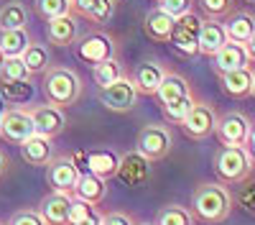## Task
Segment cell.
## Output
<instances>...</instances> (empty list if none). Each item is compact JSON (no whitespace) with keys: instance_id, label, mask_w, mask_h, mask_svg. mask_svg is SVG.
<instances>
[{"instance_id":"1","label":"cell","mask_w":255,"mask_h":225,"mask_svg":"<svg viewBox=\"0 0 255 225\" xmlns=\"http://www.w3.org/2000/svg\"><path fill=\"white\" fill-rule=\"evenodd\" d=\"M232 205H235V197H232L230 187H225L222 182H204L191 195L189 213L207 225H217L230 218Z\"/></svg>"},{"instance_id":"2","label":"cell","mask_w":255,"mask_h":225,"mask_svg":"<svg viewBox=\"0 0 255 225\" xmlns=\"http://www.w3.org/2000/svg\"><path fill=\"white\" fill-rule=\"evenodd\" d=\"M44 95L49 100V105L56 108H69L82 97V79L74 69L69 67H49L44 72Z\"/></svg>"},{"instance_id":"3","label":"cell","mask_w":255,"mask_h":225,"mask_svg":"<svg viewBox=\"0 0 255 225\" xmlns=\"http://www.w3.org/2000/svg\"><path fill=\"white\" fill-rule=\"evenodd\" d=\"M215 174L225 187L232 184H243L245 179H250L253 169H255V159L250 156V151L245 146H222L215 154Z\"/></svg>"},{"instance_id":"4","label":"cell","mask_w":255,"mask_h":225,"mask_svg":"<svg viewBox=\"0 0 255 225\" xmlns=\"http://www.w3.org/2000/svg\"><path fill=\"white\" fill-rule=\"evenodd\" d=\"M202 20L194 10H189L179 18H174V28H171V44L179 54L184 56H197L199 54V31H202Z\"/></svg>"},{"instance_id":"5","label":"cell","mask_w":255,"mask_h":225,"mask_svg":"<svg viewBox=\"0 0 255 225\" xmlns=\"http://www.w3.org/2000/svg\"><path fill=\"white\" fill-rule=\"evenodd\" d=\"M171 146H174V138H171L168 126H163V123H148L138 133L135 151L143 154L148 161H158L171 154Z\"/></svg>"},{"instance_id":"6","label":"cell","mask_w":255,"mask_h":225,"mask_svg":"<svg viewBox=\"0 0 255 225\" xmlns=\"http://www.w3.org/2000/svg\"><path fill=\"white\" fill-rule=\"evenodd\" d=\"M215 126H217V110L204 100H194L189 115L181 123V131L194 141H204L215 133Z\"/></svg>"},{"instance_id":"7","label":"cell","mask_w":255,"mask_h":225,"mask_svg":"<svg viewBox=\"0 0 255 225\" xmlns=\"http://www.w3.org/2000/svg\"><path fill=\"white\" fill-rule=\"evenodd\" d=\"M100 102L108 110H113V113H128V110H133L135 102H138V90L133 85V79H128L123 74L118 82H113V85H108V87H102L100 90Z\"/></svg>"},{"instance_id":"8","label":"cell","mask_w":255,"mask_h":225,"mask_svg":"<svg viewBox=\"0 0 255 225\" xmlns=\"http://www.w3.org/2000/svg\"><path fill=\"white\" fill-rule=\"evenodd\" d=\"M33 133V120L26 108H5L0 113V138L10 143H23Z\"/></svg>"},{"instance_id":"9","label":"cell","mask_w":255,"mask_h":225,"mask_svg":"<svg viewBox=\"0 0 255 225\" xmlns=\"http://www.w3.org/2000/svg\"><path fill=\"white\" fill-rule=\"evenodd\" d=\"M77 56L84 61V64H92V67H95V64H100V61L115 56V41H113V36L100 33V31L87 33V36L79 38Z\"/></svg>"},{"instance_id":"10","label":"cell","mask_w":255,"mask_h":225,"mask_svg":"<svg viewBox=\"0 0 255 225\" xmlns=\"http://www.w3.org/2000/svg\"><path fill=\"white\" fill-rule=\"evenodd\" d=\"M215 133L222 146H245V141L250 136V120L238 110H230L222 118H217Z\"/></svg>"},{"instance_id":"11","label":"cell","mask_w":255,"mask_h":225,"mask_svg":"<svg viewBox=\"0 0 255 225\" xmlns=\"http://www.w3.org/2000/svg\"><path fill=\"white\" fill-rule=\"evenodd\" d=\"M125 187H143L151 177V161H148L143 154L138 151H128L125 156H120V164H118V174H115Z\"/></svg>"},{"instance_id":"12","label":"cell","mask_w":255,"mask_h":225,"mask_svg":"<svg viewBox=\"0 0 255 225\" xmlns=\"http://www.w3.org/2000/svg\"><path fill=\"white\" fill-rule=\"evenodd\" d=\"M28 113H31V120H33V131L38 136L56 138L64 128H67V115H64V110L56 108V105H38Z\"/></svg>"},{"instance_id":"13","label":"cell","mask_w":255,"mask_h":225,"mask_svg":"<svg viewBox=\"0 0 255 225\" xmlns=\"http://www.w3.org/2000/svg\"><path fill=\"white\" fill-rule=\"evenodd\" d=\"M46 179L51 184V190L54 192H64V195H72L74 187H77V179H79V172L77 167L67 159V156H61V159H51L46 164Z\"/></svg>"},{"instance_id":"14","label":"cell","mask_w":255,"mask_h":225,"mask_svg":"<svg viewBox=\"0 0 255 225\" xmlns=\"http://www.w3.org/2000/svg\"><path fill=\"white\" fill-rule=\"evenodd\" d=\"M79 36V23L74 13L67 15H56L51 20H46V38L54 46H72Z\"/></svg>"},{"instance_id":"15","label":"cell","mask_w":255,"mask_h":225,"mask_svg":"<svg viewBox=\"0 0 255 225\" xmlns=\"http://www.w3.org/2000/svg\"><path fill=\"white\" fill-rule=\"evenodd\" d=\"M72 197L92 205V208H100L102 200L108 197V182L100 179V177H95L92 172H82L79 179H77V187H74Z\"/></svg>"},{"instance_id":"16","label":"cell","mask_w":255,"mask_h":225,"mask_svg":"<svg viewBox=\"0 0 255 225\" xmlns=\"http://www.w3.org/2000/svg\"><path fill=\"white\" fill-rule=\"evenodd\" d=\"M69 205H72V195L51 192L41 202L38 215L44 218L46 225H69Z\"/></svg>"},{"instance_id":"17","label":"cell","mask_w":255,"mask_h":225,"mask_svg":"<svg viewBox=\"0 0 255 225\" xmlns=\"http://www.w3.org/2000/svg\"><path fill=\"white\" fill-rule=\"evenodd\" d=\"M20 146V156H23L26 164H31V167H46V164L54 159V146H51V138L46 136H28L23 143H18Z\"/></svg>"},{"instance_id":"18","label":"cell","mask_w":255,"mask_h":225,"mask_svg":"<svg viewBox=\"0 0 255 225\" xmlns=\"http://www.w3.org/2000/svg\"><path fill=\"white\" fill-rule=\"evenodd\" d=\"M171 28H174V18L168 13H163L161 8H151L143 18V33L148 36V41H153V44H168Z\"/></svg>"},{"instance_id":"19","label":"cell","mask_w":255,"mask_h":225,"mask_svg":"<svg viewBox=\"0 0 255 225\" xmlns=\"http://www.w3.org/2000/svg\"><path fill=\"white\" fill-rule=\"evenodd\" d=\"M212 59H215V72L217 74H225V72H232V69H243V67L250 64L245 44H238V41H227Z\"/></svg>"},{"instance_id":"20","label":"cell","mask_w":255,"mask_h":225,"mask_svg":"<svg viewBox=\"0 0 255 225\" xmlns=\"http://www.w3.org/2000/svg\"><path fill=\"white\" fill-rule=\"evenodd\" d=\"M227 31L225 23L220 20H202V31H199V54L202 56H215L225 44H227Z\"/></svg>"},{"instance_id":"21","label":"cell","mask_w":255,"mask_h":225,"mask_svg":"<svg viewBox=\"0 0 255 225\" xmlns=\"http://www.w3.org/2000/svg\"><path fill=\"white\" fill-rule=\"evenodd\" d=\"M253 67H243V69H232V72H225L220 74V85H222V92L230 95V97H248L250 90H253Z\"/></svg>"},{"instance_id":"22","label":"cell","mask_w":255,"mask_h":225,"mask_svg":"<svg viewBox=\"0 0 255 225\" xmlns=\"http://www.w3.org/2000/svg\"><path fill=\"white\" fill-rule=\"evenodd\" d=\"M118 164L120 156L110 149H100V151H87V172H92L100 179H113L118 174Z\"/></svg>"},{"instance_id":"23","label":"cell","mask_w":255,"mask_h":225,"mask_svg":"<svg viewBox=\"0 0 255 225\" xmlns=\"http://www.w3.org/2000/svg\"><path fill=\"white\" fill-rule=\"evenodd\" d=\"M163 74H166V69L161 64H156V61H143L133 74V85H135L138 95H156Z\"/></svg>"},{"instance_id":"24","label":"cell","mask_w":255,"mask_h":225,"mask_svg":"<svg viewBox=\"0 0 255 225\" xmlns=\"http://www.w3.org/2000/svg\"><path fill=\"white\" fill-rule=\"evenodd\" d=\"M184 95H191V87H189V82L186 77L176 74V72H166L163 79H161V85L156 90V97L161 105H166V102H171V100H179Z\"/></svg>"},{"instance_id":"25","label":"cell","mask_w":255,"mask_h":225,"mask_svg":"<svg viewBox=\"0 0 255 225\" xmlns=\"http://www.w3.org/2000/svg\"><path fill=\"white\" fill-rule=\"evenodd\" d=\"M225 31H227V38L230 41L245 44V41L255 33V15H250V13H235L225 23Z\"/></svg>"},{"instance_id":"26","label":"cell","mask_w":255,"mask_h":225,"mask_svg":"<svg viewBox=\"0 0 255 225\" xmlns=\"http://www.w3.org/2000/svg\"><path fill=\"white\" fill-rule=\"evenodd\" d=\"M31 44L26 28H13V31H0V54L3 56H20Z\"/></svg>"},{"instance_id":"27","label":"cell","mask_w":255,"mask_h":225,"mask_svg":"<svg viewBox=\"0 0 255 225\" xmlns=\"http://www.w3.org/2000/svg\"><path fill=\"white\" fill-rule=\"evenodd\" d=\"M26 23H28V10L20 3H5L0 8V31L26 28Z\"/></svg>"},{"instance_id":"28","label":"cell","mask_w":255,"mask_h":225,"mask_svg":"<svg viewBox=\"0 0 255 225\" xmlns=\"http://www.w3.org/2000/svg\"><path fill=\"white\" fill-rule=\"evenodd\" d=\"M20 59H23V64L31 74H44L49 69V49L41 44H28Z\"/></svg>"},{"instance_id":"29","label":"cell","mask_w":255,"mask_h":225,"mask_svg":"<svg viewBox=\"0 0 255 225\" xmlns=\"http://www.w3.org/2000/svg\"><path fill=\"white\" fill-rule=\"evenodd\" d=\"M123 74H125V72H123L120 61H118L115 56H113V59H105V61H100V64L92 67V77H95V82H97L100 90L108 87V85H113V82H118Z\"/></svg>"},{"instance_id":"30","label":"cell","mask_w":255,"mask_h":225,"mask_svg":"<svg viewBox=\"0 0 255 225\" xmlns=\"http://www.w3.org/2000/svg\"><path fill=\"white\" fill-rule=\"evenodd\" d=\"M153 225H194V215L189 213V208L181 205H166L158 210Z\"/></svg>"},{"instance_id":"31","label":"cell","mask_w":255,"mask_h":225,"mask_svg":"<svg viewBox=\"0 0 255 225\" xmlns=\"http://www.w3.org/2000/svg\"><path fill=\"white\" fill-rule=\"evenodd\" d=\"M191 105H194V95H184L179 100H171V102H166V105H161V113L168 123H174V126H181L184 118L189 115Z\"/></svg>"},{"instance_id":"32","label":"cell","mask_w":255,"mask_h":225,"mask_svg":"<svg viewBox=\"0 0 255 225\" xmlns=\"http://www.w3.org/2000/svg\"><path fill=\"white\" fill-rule=\"evenodd\" d=\"M31 72L26 69L20 56H5L0 64V82H26Z\"/></svg>"},{"instance_id":"33","label":"cell","mask_w":255,"mask_h":225,"mask_svg":"<svg viewBox=\"0 0 255 225\" xmlns=\"http://www.w3.org/2000/svg\"><path fill=\"white\" fill-rule=\"evenodd\" d=\"M33 3H36V13L44 20L72 13V0H33Z\"/></svg>"},{"instance_id":"34","label":"cell","mask_w":255,"mask_h":225,"mask_svg":"<svg viewBox=\"0 0 255 225\" xmlns=\"http://www.w3.org/2000/svg\"><path fill=\"white\" fill-rule=\"evenodd\" d=\"M0 95L8 102H26L33 95V87L26 82H0Z\"/></svg>"},{"instance_id":"35","label":"cell","mask_w":255,"mask_h":225,"mask_svg":"<svg viewBox=\"0 0 255 225\" xmlns=\"http://www.w3.org/2000/svg\"><path fill=\"white\" fill-rule=\"evenodd\" d=\"M199 8H202L204 18L220 20V18L230 15V10L235 8V0H199Z\"/></svg>"},{"instance_id":"36","label":"cell","mask_w":255,"mask_h":225,"mask_svg":"<svg viewBox=\"0 0 255 225\" xmlns=\"http://www.w3.org/2000/svg\"><path fill=\"white\" fill-rule=\"evenodd\" d=\"M115 5H118L115 0H97L95 8L87 15V20H92V23H108V20L113 18V13H115Z\"/></svg>"},{"instance_id":"37","label":"cell","mask_w":255,"mask_h":225,"mask_svg":"<svg viewBox=\"0 0 255 225\" xmlns=\"http://www.w3.org/2000/svg\"><path fill=\"white\" fill-rule=\"evenodd\" d=\"M156 8H161L171 18H179V15H184V13H189L191 8H194V0H158Z\"/></svg>"},{"instance_id":"38","label":"cell","mask_w":255,"mask_h":225,"mask_svg":"<svg viewBox=\"0 0 255 225\" xmlns=\"http://www.w3.org/2000/svg\"><path fill=\"white\" fill-rule=\"evenodd\" d=\"M245 187L240 190V195H238V202H240V208L248 213V215H255V182H243Z\"/></svg>"},{"instance_id":"39","label":"cell","mask_w":255,"mask_h":225,"mask_svg":"<svg viewBox=\"0 0 255 225\" xmlns=\"http://www.w3.org/2000/svg\"><path fill=\"white\" fill-rule=\"evenodd\" d=\"M8 225H46L44 218L38 215V210H18Z\"/></svg>"},{"instance_id":"40","label":"cell","mask_w":255,"mask_h":225,"mask_svg":"<svg viewBox=\"0 0 255 225\" xmlns=\"http://www.w3.org/2000/svg\"><path fill=\"white\" fill-rule=\"evenodd\" d=\"M100 225H135V220L128 213H108V215H102Z\"/></svg>"},{"instance_id":"41","label":"cell","mask_w":255,"mask_h":225,"mask_svg":"<svg viewBox=\"0 0 255 225\" xmlns=\"http://www.w3.org/2000/svg\"><path fill=\"white\" fill-rule=\"evenodd\" d=\"M97 0H72V13L74 15H82V18H87L90 10L95 8Z\"/></svg>"},{"instance_id":"42","label":"cell","mask_w":255,"mask_h":225,"mask_svg":"<svg viewBox=\"0 0 255 225\" xmlns=\"http://www.w3.org/2000/svg\"><path fill=\"white\" fill-rule=\"evenodd\" d=\"M69 161L77 167L79 174H82V172H87V151H74V154L69 156Z\"/></svg>"},{"instance_id":"43","label":"cell","mask_w":255,"mask_h":225,"mask_svg":"<svg viewBox=\"0 0 255 225\" xmlns=\"http://www.w3.org/2000/svg\"><path fill=\"white\" fill-rule=\"evenodd\" d=\"M100 223H102V215L97 213V208H92L82 220H77V223H72V225H100Z\"/></svg>"},{"instance_id":"44","label":"cell","mask_w":255,"mask_h":225,"mask_svg":"<svg viewBox=\"0 0 255 225\" xmlns=\"http://www.w3.org/2000/svg\"><path fill=\"white\" fill-rule=\"evenodd\" d=\"M245 51H248V61H253V64H255V33L245 41Z\"/></svg>"},{"instance_id":"45","label":"cell","mask_w":255,"mask_h":225,"mask_svg":"<svg viewBox=\"0 0 255 225\" xmlns=\"http://www.w3.org/2000/svg\"><path fill=\"white\" fill-rule=\"evenodd\" d=\"M245 149H248L250 156L255 159V126H250V136H248V141H245Z\"/></svg>"},{"instance_id":"46","label":"cell","mask_w":255,"mask_h":225,"mask_svg":"<svg viewBox=\"0 0 255 225\" xmlns=\"http://www.w3.org/2000/svg\"><path fill=\"white\" fill-rule=\"evenodd\" d=\"M5 169H8V161H5V156H3V151H0V177L5 174Z\"/></svg>"},{"instance_id":"47","label":"cell","mask_w":255,"mask_h":225,"mask_svg":"<svg viewBox=\"0 0 255 225\" xmlns=\"http://www.w3.org/2000/svg\"><path fill=\"white\" fill-rule=\"evenodd\" d=\"M250 95L255 97V72H253V90H250Z\"/></svg>"},{"instance_id":"48","label":"cell","mask_w":255,"mask_h":225,"mask_svg":"<svg viewBox=\"0 0 255 225\" xmlns=\"http://www.w3.org/2000/svg\"><path fill=\"white\" fill-rule=\"evenodd\" d=\"M3 105H5V100H3V95H0V113H3V110H5Z\"/></svg>"},{"instance_id":"49","label":"cell","mask_w":255,"mask_h":225,"mask_svg":"<svg viewBox=\"0 0 255 225\" xmlns=\"http://www.w3.org/2000/svg\"><path fill=\"white\" fill-rule=\"evenodd\" d=\"M138 225H153V223H138Z\"/></svg>"},{"instance_id":"50","label":"cell","mask_w":255,"mask_h":225,"mask_svg":"<svg viewBox=\"0 0 255 225\" xmlns=\"http://www.w3.org/2000/svg\"><path fill=\"white\" fill-rule=\"evenodd\" d=\"M3 59H5V56H3V54H0V64H3Z\"/></svg>"},{"instance_id":"51","label":"cell","mask_w":255,"mask_h":225,"mask_svg":"<svg viewBox=\"0 0 255 225\" xmlns=\"http://www.w3.org/2000/svg\"><path fill=\"white\" fill-rule=\"evenodd\" d=\"M250 3H255V0H250Z\"/></svg>"},{"instance_id":"52","label":"cell","mask_w":255,"mask_h":225,"mask_svg":"<svg viewBox=\"0 0 255 225\" xmlns=\"http://www.w3.org/2000/svg\"><path fill=\"white\" fill-rule=\"evenodd\" d=\"M115 3H120V0H115Z\"/></svg>"},{"instance_id":"53","label":"cell","mask_w":255,"mask_h":225,"mask_svg":"<svg viewBox=\"0 0 255 225\" xmlns=\"http://www.w3.org/2000/svg\"><path fill=\"white\" fill-rule=\"evenodd\" d=\"M0 225H3V223H0Z\"/></svg>"}]
</instances>
